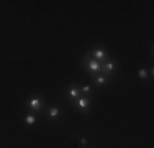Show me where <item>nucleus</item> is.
Wrapping results in <instances>:
<instances>
[{
	"label": "nucleus",
	"mask_w": 154,
	"mask_h": 148,
	"mask_svg": "<svg viewBox=\"0 0 154 148\" xmlns=\"http://www.w3.org/2000/svg\"><path fill=\"white\" fill-rule=\"evenodd\" d=\"M80 91H82V92H84V94H89V92H90V91H92V87H90V86H84L82 89H80Z\"/></svg>",
	"instance_id": "obj_10"
},
{
	"label": "nucleus",
	"mask_w": 154,
	"mask_h": 148,
	"mask_svg": "<svg viewBox=\"0 0 154 148\" xmlns=\"http://www.w3.org/2000/svg\"><path fill=\"white\" fill-rule=\"evenodd\" d=\"M67 95H69L71 101H74V99L80 97V89L77 86H71V87H69V91H67Z\"/></svg>",
	"instance_id": "obj_6"
},
{
	"label": "nucleus",
	"mask_w": 154,
	"mask_h": 148,
	"mask_svg": "<svg viewBox=\"0 0 154 148\" xmlns=\"http://www.w3.org/2000/svg\"><path fill=\"white\" fill-rule=\"evenodd\" d=\"M25 124H26L28 127L35 125V124H36V117H35V115H31V114H26V115H25Z\"/></svg>",
	"instance_id": "obj_7"
},
{
	"label": "nucleus",
	"mask_w": 154,
	"mask_h": 148,
	"mask_svg": "<svg viewBox=\"0 0 154 148\" xmlns=\"http://www.w3.org/2000/svg\"><path fill=\"white\" fill-rule=\"evenodd\" d=\"M90 97H84V95H80V97H77V99H74L72 101V104L77 107L79 110H82L84 114H87L89 112V107H90Z\"/></svg>",
	"instance_id": "obj_2"
},
{
	"label": "nucleus",
	"mask_w": 154,
	"mask_h": 148,
	"mask_svg": "<svg viewBox=\"0 0 154 148\" xmlns=\"http://www.w3.org/2000/svg\"><path fill=\"white\" fill-rule=\"evenodd\" d=\"M80 145H87V138H80Z\"/></svg>",
	"instance_id": "obj_11"
},
{
	"label": "nucleus",
	"mask_w": 154,
	"mask_h": 148,
	"mask_svg": "<svg viewBox=\"0 0 154 148\" xmlns=\"http://www.w3.org/2000/svg\"><path fill=\"white\" fill-rule=\"evenodd\" d=\"M94 82H95V86H105V84L108 82V76H105V74H97V76H94Z\"/></svg>",
	"instance_id": "obj_5"
},
{
	"label": "nucleus",
	"mask_w": 154,
	"mask_h": 148,
	"mask_svg": "<svg viewBox=\"0 0 154 148\" xmlns=\"http://www.w3.org/2000/svg\"><path fill=\"white\" fill-rule=\"evenodd\" d=\"M138 76L141 77V79H148V71H146L144 68L143 69H139V72H138Z\"/></svg>",
	"instance_id": "obj_9"
},
{
	"label": "nucleus",
	"mask_w": 154,
	"mask_h": 148,
	"mask_svg": "<svg viewBox=\"0 0 154 148\" xmlns=\"http://www.w3.org/2000/svg\"><path fill=\"white\" fill-rule=\"evenodd\" d=\"M102 66H103V63L97 61V59H94V58H89V56L84 58V68H85L87 72H90L92 77L102 72Z\"/></svg>",
	"instance_id": "obj_1"
},
{
	"label": "nucleus",
	"mask_w": 154,
	"mask_h": 148,
	"mask_svg": "<svg viewBox=\"0 0 154 148\" xmlns=\"http://www.w3.org/2000/svg\"><path fill=\"white\" fill-rule=\"evenodd\" d=\"M26 105L35 112H39V110H43V97H31L26 102Z\"/></svg>",
	"instance_id": "obj_3"
},
{
	"label": "nucleus",
	"mask_w": 154,
	"mask_h": 148,
	"mask_svg": "<svg viewBox=\"0 0 154 148\" xmlns=\"http://www.w3.org/2000/svg\"><path fill=\"white\" fill-rule=\"evenodd\" d=\"M92 56H94V59H97V61L105 63V61H107V58H108V53L103 50V48H97V50L92 51Z\"/></svg>",
	"instance_id": "obj_4"
},
{
	"label": "nucleus",
	"mask_w": 154,
	"mask_h": 148,
	"mask_svg": "<svg viewBox=\"0 0 154 148\" xmlns=\"http://www.w3.org/2000/svg\"><path fill=\"white\" fill-rule=\"evenodd\" d=\"M59 115V107H51L49 110H48V117L49 118H56Z\"/></svg>",
	"instance_id": "obj_8"
}]
</instances>
